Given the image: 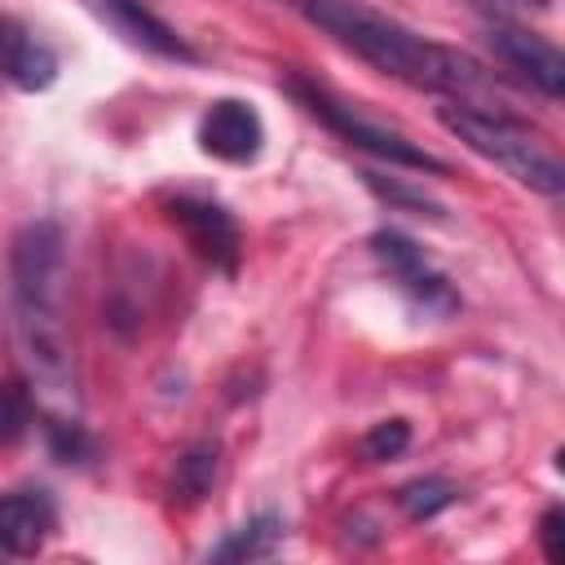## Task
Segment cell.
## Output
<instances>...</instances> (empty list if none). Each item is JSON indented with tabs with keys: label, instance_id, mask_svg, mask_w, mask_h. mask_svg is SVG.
<instances>
[{
	"label": "cell",
	"instance_id": "1",
	"mask_svg": "<svg viewBox=\"0 0 565 565\" xmlns=\"http://www.w3.org/2000/svg\"><path fill=\"white\" fill-rule=\"evenodd\" d=\"M4 335L22 388L44 419L53 455L62 463H84L93 441L84 433L79 358L66 318V234L53 216L26 221L9 243Z\"/></svg>",
	"mask_w": 565,
	"mask_h": 565
},
{
	"label": "cell",
	"instance_id": "2",
	"mask_svg": "<svg viewBox=\"0 0 565 565\" xmlns=\"http://www.w3.org/2000/svg\"><path fill=\"white\" fill-rule=\"evenodd\" d=\"M300 13L327 31L340 49L362 57L388 79H402L424 93H446L455 102H468L472 93H486L494 75L463 49L419 35L415 26L371 9L366 0H296Z\"/></svg>",
	"mask_w": 565,
	"mask_h": 565
},
{
	"label": "cell",
	"instance_id": "3",
	"mask_svg": "<svg viewBox=\"0 0 565 565\" xmlns=\"http://www.w3.org/2000/svg\"><path fill=\"white\" fill-rule=\"evenodd\" d=\"M437 119H441V128L450 137H459L472 154L490 159L494 168H503L516 185H525L534 194H547V199H561L565 194L561 154L552 150V141L543 132H534L516 115H508L499 106L490 110L481 102H446L437 110Z\"/></svg>",
	"mask_w": 565,
	"mask_h": 565
},
{
	"label": "cell",
	"instance_id": "4",
	"mask_svg": "<svg viewBox=\"0 0 565 565\" xmlns=\"http://www.w3.org/2000/svg\"><path fill=\"white\" fill-rule=\"evenodd\" d=\"M287 93H291L318 124H327L340 141H349L353 150H366V154H375V159H384V163H393V168H411V172L446 177V159L428 154V150L415 146L406 132L388 128L384 119H371L358 102L340 97L335 88H327V84H318V79L291 71V75H287Z\"/></svg>",
	"mask_w": 565,
	"mask_h": 565
},
{
	"label": "cell",
	"instance_id": "5",
	"mask_svg": "<svg viewBox=\"0 0 565 565\" xmlns=\"http://www.w3.org/2000/svg\"><path fill=\"white\" fill-rule=\"evenodd\" d=\"M371 256L397 282V291L411 300V309H419L424 318H455L459 313L455 282L424 256V247L411 234H402V230H375L371 234Z\"/></svg>",
	"mask_w": 565,
	"mask_h": 565
},
{
	"label": "cell",
	"instance_id": "6",
	"mask_svg": "<svg viewBox=\"0 0 565 565\" xmlns=\"http://www.w3.org/2000/svg\"><path fill=\"white\" fill-rule=\"evenodd\" d=\"M486 44L494 49V57L508 66V71H516L534 93H543V97H561V88H565V57H561V49L552 44V40H543V35H534V31H525V26H516V22H508V18H494L490 26H486Z\"/></svg>",
	"mask_w": 565,
	"mask_h": 565
},
{
	"label": "cell",
	"instance_id": "7",
	"mask_svg": "<svg viewBox=\"0 0 565 565\" xmlns=\"http://www.w3.org/2000/svg\"><path fill=\"white\" fill-rule=\"evenodd\" d=\"M168 216L172 225H181V234L190 238V247L212 260L221 274H234L238 269V252H243V234H238V221L216 203V199H203V194H177L168 203Z\"/></svg>",
	"mask_w": 565,
	"mask_h": 565
},
{
	"label": "cell",
	"instance_id": "8",
	"mask_svg": "<svg viewBox=\"0 0 565 565\" xmlns=\"http://www.w3.org/2000/svg\"><path fill=\"white\" fill-rule=\"evenodd\" d=\"M199 146L221 163H252L265 150V119L243 97H216L199 119Z\"/></svg>",
	"mask_w": 565,
	"mask_h": 565
},
{
	"label": "cell",
	"instance_id": "9",
	"mask_svg": "<svg viewBox=\"0 0 565 565\" xmlns=\"http://www.w3.org/2000/svg\"><path fill=\"white\" fill-rule=\"evenodd\" d=\"M57 530V503L49 490H9L0 494V552L35 556Z\"/></svg>",
	"mask_w": 565,
	"mask_h": 565
},
{
	"label": "cell",
	"instance_id": "10",
	"mask_svg": "<svg viewBox=\"0 0 565 565\" xmlns=\"http://www.w3.org/2000/svg\"><path fill=\"white\" fill-rule=\"evenodd\" d=\"M0 75L22 93H44L57 79V53L35 31L0 22Z\"/></svg>",
	"mask_w": 565,
	"mask_h": 565
},
{
	"label": "cell",
	"instance_id": "11",
	"mask_svg": "<svg viewBox=\"0 0 565 565\" xmlns=\"http://www.w3.org/2000/svg\"><path fill=\"white\" fill-rule=\"evenodd\" d=\"M97 9L115 22L119 35H128L132 44L159 53V57H172V62H194V49L146 4V0H97Z\"/></svg>",
	"mask_w": 565,
	"mask_h": 565
},
{
	"label": "cell",
	"instance_id": "12",
	"mask_svg": "<svg viewBox=\"0 0 565 565\" xmlns=\"http://www.w3.org/2000/svg\"><path fill=\"white\" fill-rule=\"evenodd\" d=\"M282 534H287V525L278 512H256L243 525L225 530V539L207 552V561H269V556H278Z\"/></svg>",
	"mask_w": 565,
	"mask_h": 565
},
{
	"label": "cell",
	"instance_id": "13",
	"mask_svg": "<svg viewBox=\"0 0 565 565\" xmlns=\"http://www.w3.org/2000/svg\"><path fill=\"white\" fill-rule=\"evenodd\" d=\"M221 477V450L212 441H199L190 450H181L177 468H172V499L181 503H199Z\"/></svg>",
	"mask_w": 565,
	"mask_h": 565
},
{
	"label": "cell",
	"instance_id": "14",
	"mask_svg": "<svg viewBox=\"0 0 565 565\" xmlns=\"http://www.w3.org/2000/svg\"><path fill=\"white\" fill-rule=\"evenodd\" d=\"M393 499L411 521H433L437 512H446L459 499V486H450L446 477H419V481H406Z\"/></svg>",
	"mask_w": 565,
	"mask_h": 565
},
{
	"label": "cell",
	"instance_id": "15",
	"mask_svg": "<svg viewBox=\"0 0 565 565\" xmlns=\"http://www.w3.org/2000/svg\"><path fill=\"white\" fill-rule=\"evenodd\" d=\"M406 446H411V424H406V419H380V424H371V428L362 433L358 455H362L366 463H384V459H397Z\"/></svg>",
	"mask_w": 565,
	"mask_h": 565
},
{
	"label": "cell",
	"instance_id": "16",
	"mask_svg": "<svg viewBox=\"0 0 565 565\" xmlns=\"http://www.w3.org/2000/svg\"><path fill=\"white\" fill-rule=\"evenodd\" d=\"M366 185H371L375 194H384L388 203H411V207H419V212H433V216H441V207H437L433 199H424L419 190H406V185H397V181H384V177H375V172H366Z\"/></svg>",
	"mask_w": 565,
	"mask_h": 565
},
{
	"label": "cell",
	"instance_id": "17",
	"mask_svg": "<svg viewBox=\"0 0 565 565\" xmlns=\"http://www.w3.org/2000/svg\"><path fill=\"white\" fill-rule=\"evenodd\" d=\"M22 428H26V411H22V402H18L9 388H0V441H13Z\"/></svg>",
	"mask_w": 565,
	"mask_h": 565
},
{
	"label": "cell",
	"instance_id": "18",
	"mask_svg": "<svg viewBox=\"0 0 565 565\" xmlns=\"http://www.w3.org/2000/svg\"><path fill=\"white\" fill-rule=\"evenodd\" d=\"M539 539H543V556H547V561H561V556H565V547H561V508H547V512H543Z\"/></svg>",
	"mask_w": 565,
	"mask_h": 565
}]
</instances>
